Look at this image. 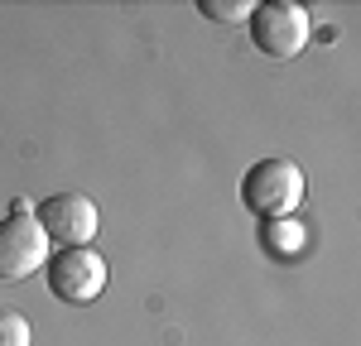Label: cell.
Wrapping results in <instances>:
<instances>
[{
    "mask_svg": "<svg viewBox=\"0 0 361 346\" xmlns=\"http://www.w3.org/2000/svg\"><path fill=\"white\" fill-rule=\"evenodd\" d=\"M34 222L49 236V245L73 250V245H92L102 212H97V202L82 198V193H54V198H44L34 207Z\"/></svg>",
    "mask_w": 361,
    "mask_h": 346,
    "instance_id": "277c9868",
    "label": "cell"
},
{
    "mask_svg": "<svg viewBox=\"0 0 361 346\" xmlns=\"http://www.w3.org/2000/svg\"><path fill=\"white\" fill-rule=\"evenodd\" d=\"M265 241H270V245H275V250H270V255H294V245H299V241H304V231L294 226V222H265Z\"/></svg>",
    "mask_w": 361,
    "mask_h": 346,
    "instance_id": "52a82bcc",
    "label": "cell"
},
{
    "mask_svg": "<svg viewBox=\"0 0 361 346\" xmlns=\"http://www.w3.org/2000/svg\"><path fill=\"white\" fill-rule=\"evenodd\" d=\"M246 25H250V44L275 63L299 58L313 39V20L299 0H260V5H250Z\"/></svg>",
    "mask_w": 361,
    "mask_h": 346,
    "instance_id": "7a4b0ae2",
    "label": "cell"
},
{
    "mask_svg": "<svg viewBox=\"0 0 361 346\" xmlns=\"http://www.w3.org/2000/svg\"><path fill=\"white\" fill-rule=\"evenodd\" d=\"M49 264V236L34 222V207L15 202L5 217H0V284H15L29 279L34 269Z\"/></svg>",
    "mask_w": 361,
    "mask_h": 346,
    "instance_id": "3957f363",
    "label": "cell"
},
{
    "mask_svg": "<svg viewBox=\"0 0 361 346\" xmlns=\"http://www.w3.org/2000/svg\"><path fill=\"white\" fill-rule=\"evenodd\" d=\"M197 15H207L217 25H241L250 15V5L246 0H197Z\"/></svg>",
    "mask_w": 361,
    "mask_h": 346,
    "instance_id": "8992f818",
    "label": "cell"
},
{
    "mask_svg": "<svg viewBox=\"0 0 361 346\" xmlns=\"http://www.w3.org/2000/svg\"><path fill=\"white\" fill-rule=\"evenodd\" d=\"M0 346H34L29 317H20V313H0Z\"/></svg>",
    "mask_w": 361,
    "mask_h": 346,
    "instance_id": "ba28073f",
    "label": "cell"
},
{
    "mask_svg": "<svg viewBox=\"0 0 361 346\" xmlns=\"http://www.w3.org/2000/svg\"><path fill=\"white\" fill-rule=\"evenodd\" d=\"M241 202L260 222H294L304 202V169L294 159H255L241 178Z\"/></svg>",
    "mask_w": 361,
    "mask_h": 346,
    "instance_id": "6da1fadb",
    "label": "cell"
},
{
    "mask_svg": "<svg viewBox=\"0 0 361 346\" xmlns=\"http://www.w3.org/2000/svg\"><path fill=\"white\" fill-rule=\"evenodd\" d=\"M49 288H54V298L63 303H92V298H102V288H106V260L97 255L92 245H73V250H54L49 255Z\"/></svg>",
    "mask_w": 361,
    "mask_h": 346,
    "instance_id": "5b68a950",
    "label": "cell"
}]
</instances>
